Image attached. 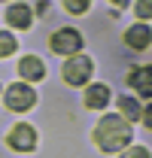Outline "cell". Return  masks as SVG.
Masks as SVG:
<instances>
[{"mask_svg":"<svg viewBox=\"0 0 152 158\" xmlns=\"http://www.w3.org/2000/svg\"><path fill=\"white\" fill-rule=\"evenodd\" d=\"M95 143L103 152H116V149H125L131 143V125L122 116H103L95 128Z\"/></svg>","mask_w":152,"mask_h":158,"instance_id":"6da1fadb","label":"cell"},{"mask_svg":"<svg viewBox=\"0 0 152 158\" xmlns=\"http://www.w3.org/2000/svg\"><path fill=\"white\" fill-rule=\"evenodd\" d=\"M91 70H95V64L91 58H85V55H76L64 64V82L67 85H85L88 76H91Z\"/></svg>","mask_w":152,"mask_h":158,"instance_id":"7a4b0ae2","label":"cell"},{"mask_svg":"<svg viewBox=\"0 0 152 158\" xmlns=\"http://www.w3.org/2000/svg\"><path fill=\"white\" fill-rule=\"evenodd\" d=\"M49 46H52V52H58V55H76L82 49V37H79V31H73V27H61V31L52 34Z\"/></svg>","mask_w":152,"mask_h":158,"instance_id":"3957f363","label":"cell"},{"mask_svg":"<svg viewBox=\"0 0 152 158\" xmlns=\"http://www.w3.org/2000/svg\"><path fill=\"white\" fill-rule=\"evenodd\" d=\"M3 100H6V106L12 110V113H24V110H31L34 103H37V94H34V88H27V85H9L6 88V94H3Z\"/></svg>","mask_w":152,"mask_h":158,"instance_id":"277c9868","label":"cell"},{"mask_svg":"<svg viewBox=\"0 0 152 158\" xmlns=\"http://www.w3.org/2000/svg\"><path fill=\"white\" fill-rule=\"evenodd\" d=\"M34 143H37V131H34L31 125H15V128L9 131V146H12V149L31 152V149H34Z\"/></svg>","mask_w":152,"mask_h":158,"instance_id":"5b68a950","label":"cell"},{"mask_svg":"<svg viewBox=\"0 0 152 158\" xmlns=\"http://www.w3.org/2000/svg\"><path fill=\"white\" fill-rule=\"evenodd\" d=\"M119 106H122V113H125V122L131 125V122H137V118H143L146 125H149V106H140L134 98H119Z\"/></svg>","mask_w":152,"mask_h":158,"instance_id":"8992f818","label":"cell"},{"mask_svg":"<svg viewBox=\"0 0 152 158\" xmlns=\"http://www.w3.org/2000/svg\"><path fill=\"white\" fill-rule=\"evenodd\" d=\"M128 85L137 88L143 98H149L152 94V73H149V67H134L131 76H128Z\"/></svg>","mask_w":152,"mask_h":158,"instance_id":"52a82bcc","label":"cell"},{"mask_svg":"<svg viewBox=\"0 0 152 158\" xmlns=\"http://www.w3.org/2000/svg\"><path fill=\"white\" fill-rule=\"evenodd\" d=\"M128 49H149V24H134L125 31Z\"/></svg>","mask_w":152,"mask_h":158,"instance_id":"ba28073f","label":"cell"},{"mask_svg":"<svg viewBox=\"0 0 152 158\" xmlns=\"http://www.w3.org/2000/svg\"><path fill=\"white\" fill-rule=\"evenodd\" d=\"M110 103V88L107 85H88L85 91V106L88 110H103Z\"/></svg>","mask_w":152,"mask_h":158,"instance_id":"9c48e42d","label":"cell"},{"mask_svg":"<svg viewBox=\"0 0 152 158\" xmlns=\"http://www.w3.org/2000/svg\"><path fill=\"white\" fill-rule=\"evenodd\" d=\"M6 19H9L12 27L24 31V27H31V9H27L24 3H12V6L6 9Z\"/></svg>","mask_w":152,"mask_h":158,"instance_id":"30bf717a","label":"cell"},{"mask_svg":"<svg viewBox=\"0 0 152 158\" xmlns=\"http://www.w3.org/2000/svg\"><path fill=\"white\" fill-rule=\"evenodd\" d=\"M19 73H21L24 79H43V76H46V67H43V61H40V58L27 55V58H21Z\"/></svg>","mask_w":152,"mask_h":158,"instance_id":"8fae6325","label":"cell"},{"mask_svg":"<svg viewBox=\"0 0 152 158\" xmlns=\"http://www.w3.org/2000/svg\"><path fill=\"white\" fill-rule=\"evenodd\" d=\"M15 37L12 34H6V31H0V58H6V55H12L15 52Z\"/></svg>","mask_w":152,"mask_h":158,"instance_id":"7c38bea8","label":"cell"},{"mask_svg":"<svg viewBox=\"0 0 152 158\" xmlns=\"http://www.w3.org/2000/svg\"><path fill=\"white\" fill-rule=\"evenodd\" d=\"M122 158H149V149L146 146H131V149H125Z\"/></svg>","mask_w":152,"mask_h":158,"instance_id":"4fadbf2b","label":"cell"},{"mask_svg":"<svg viewBox=\"0 0 152 158\" xmlns=\"http://www.w3.org/2000/svg\"><path fill=\"white\" fill-rule=\"evenodd\" d=\"M64 6H67L70 12H85V9H88V3H85V0H67Z\"/></svg>","mask_w":152,"mask_h":158,"instance_id":"5bb4252c","label":"cell"},{"mask_svg":"<svg viewBox=\"0 0 152 158\" xmlns=\"http://www.w3.org/2000/svg\"><path fill=\"white\" fill-rule=\"evenodd\" d=\"M149 9H152L149 3H140V6H137V12H140V15H143V19H146V15H149Z\"/></svg>","mask_w":152,"mask_h":158,"instance_id":"9a60e30c","label":"cell"}]
</instances>
